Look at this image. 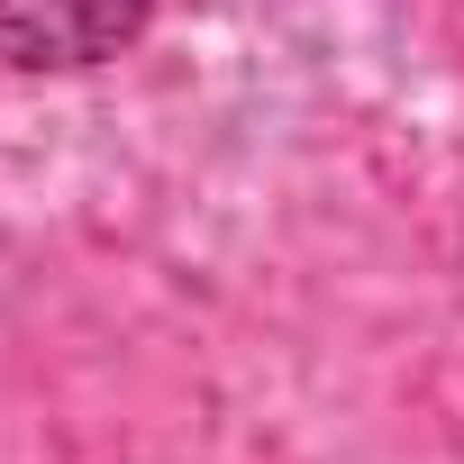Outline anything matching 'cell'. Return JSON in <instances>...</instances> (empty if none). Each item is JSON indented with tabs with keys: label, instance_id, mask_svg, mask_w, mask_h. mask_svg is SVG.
I'll list each match as a JSON object with an SVG mask.
<instances>
[{
	"label": "cell",
	"instance_id": "obj_1",
	"mask_svg": "<svg viewBox=\"0 0 464 464\" xmlns=\"http://www.w3.org/2000/svg\"><path fill=\"white\" fill-rule=\"evenodd\" d=\"M155 0H0V64L19 73H73L119 46H137Z\"/></svg>",
	"mask_w": 464,
	"mask_h": 464
}]
</instances>
